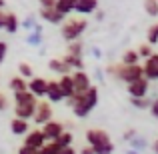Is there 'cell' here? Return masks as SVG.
<instances>
[{"instance_id": "cell-35", "label": "cell", "mask_w": 158, "mask_h": 154, "mask_svg": "<svg viewBox=\"0 0 158 154\" xmlns=\"http://www.w3.org/2000/svg\"><path fill=\"white\" fill-rule=\"evenodd\" d=\"M58 154H76V150H74L72 146H64V148H60V152Z\"/></svg>"}, {"instance_id": "cell-2", "label": "cell", "mask_w": 158, "mask_h": 154, "mask_svg": "<svg viewBox=\"0 0 158 154\" xmlns=\"http://www.w3.org/2000/svg\"><path fill=\"white\" fill-rule=\"evenodd\" d=\"M86 142H88V146H92L94 154H112L114 150L108 132L100 130V128H90L86 132Z\"/></svg>"}, {"instance_id": "cell-17", "label": "cell", "mask_w": 158, "mask_h": 154, "mask_svg": "<svg viewBox=\"0 0 158 154\" xmlns=\"http://www.w3.org/2000/svg\"><path fill=\"white\" fill-rule=\"evenodd\" d=\"M40 16H42L44 20H48V22H52V24H60L62 18H64V14H60L54 6L52 8H42V10H40Z\"/></svg>"}, {"instance_id": "cell-38", "label": "cell", "mask_w": 158, "mask_h": 154, "mask_svg": "<svg viewBox=\"0 0 158 154\" xmlns=\"http://www.w3.org/2000/svg\"><path fill=\"white\" fill-rule=\"evenodd\" d=\"M80 154H94V150H92V146H86L80 150Z\"/></svg>"}, {"instance_id": "cell-6", "label": "cell", "mask_w": 158, "mask_h": 154, "mask_svg": "<svg viewBox=\"0 0 158 154\" xmlns=\"http://www.w3.org/2000/svg\"><path fill=\"white\" fill-rule=\"evenodd\" d=\"M148 86H150V80H148V78H144V76H140V78H136V80L128 82V94H130L132 98L146 96Z\"/></svg>"}, {"instance_id": "cell-15", "label": "cell", "mask_w": 158, "mask_h": 154, "mask_svg": "<svg viewBox=\"0 0 158 154\" xmlns=\"http://www.w3.org/2000/svg\"><path fill=\"white\" fill-rule=\"evenodd\" d=\"M60 90L64 92V98L74 96V84H72V76L70 74H60V80H56Z\"/></svg>"}, {"instance_id": "cell-18", "label": "cell", "mask_w": 158, "mask_h": 154, "mask_svg": "<svg viewBox=\"0 0 158 154\" xmlns=\"http://www.w3.org/2000/svg\"><path fill=\"white\" fill-rule=\"evenodd\" d=\"M10 130L14 132V134H26L28 130H30V124H28V120H24V118H12V122H10Z\"/></svg>"}, {"instance_id": "cell-5", "label": "cell", "mask_w": 158, "mask_h": 154, "mask_svg": "<svg viewBox=\"0 0 158 154\" xmlns=\"http://www.w3.org/2000/svg\"><path fill=\"white\" fill-rule=\"evenodd\" d=\"M86 26H88V22H86L84 18H70V20H66V22L62 24V38L68 40V42L78 40L80 34L86 30Z\"/></svg>"}, {"instance_id": "cell-13", "label": "cell", "mask_w": 158, "mask_h": 154, "mask_svg": "<svg viewBox=\"0 0 158 154\" xmlns=\"http://www.w3.org/2000/svg\"><path fill=\"white\" fill-rule=\"evenodd\" d=\"M44 142H46V138L42 136V132H40V130L26 132V138H24V144H26V146H32V148H36V150H38Z\"/></svg>"}, {"instance_id": "cell-11", "label": "cell", "mask_w": 158, "mask_h": 154, "mask_svg": "<svg viewBox=\"0 0 158 154\" xmlns=\"http://www.w3.org/2000/svg\"><path fill=\"white\" fill-rule=\"evenodd\" d=\"M142 72H144V78L156 80L158 78V54L152 52L150 56L146 58V62H144V66H142Z\"/></svg>"}, {"instance_id": "cell-19", "label": "cell", "mask_w": 158, "mask_h": 154, "mask_svg": "<svg viewBox=\"0 0 158 154\" xmlns=\"http://www.w3.org/2000/svg\"><path fill=\"white\" fill-rule=\"evenodd\" d=\"M50 70L56 74H70V66L66 64L64 60H58V58H54V60H50Z\"/></svg>"}, {"instance_id": "cell-20", "label": "cell", "mask_w": 158, "mask_h": 154, "mask_svg": "<svg viewBox=\"0 0 158 154\" xmlns=\"http://www.w3.org/2000/svg\"><path fill=\"white\" fill-rule=\"evenodd\" d=\"M54 8H56L60 14H70V12L74 10V0H56V4H54Z\"/></svg>"}, {"instance_id": "cell-9", "label": "cell", "mask_w": 158, "mask_h": 154, "mask_svg": "<svg viewBox=\"0 0 158 154\" xmlns=\"http://www.w3.org/2000/svg\"><path fill=\"white\" fill-rule=\"evenodd\" d=\"M0 28L6 30V32H10V34H14V32L18 30V18H16V14L4 12L2 8H0Z\"/></svg>"}, {"instance_id": "cell-31", "label": "cell", "mask_w": 158, "mask_h": 154, "mask_svg": "<svg viewBox=\"0 0 158 154\" xmlns=\"http://www.w3.org/2000/svg\"><path fill=\"white\" fill-rule=\"evenodd\" d=\"M6 52H8V44L4 42V40H0V64H2L4 58H6Z\"/></svg>"}, {"instance_id": "cell-34", "label": "cell", "mask_w": 158, "mask_h": 154, "mask_svg": "<svg viewBox=\"0 0 158 154\" xmlns=\"http://www.w3.org/2000/svg\"><path fill=\"white\" fill-rule=\"evenodd\" d=\"M38 2H40L42 8H52L54 4H56V0H38Z\"/></svg>"}, {"instance_id": "cell-23", "label": "cell", "mask_w": 158, "mask_h": 154, "mask_svg": "<svg viewBox=\"0 0 158 154\" xmlns=\"http://www.w3.org/2000/svg\"><path fill=\"white\" fill-rule=\"evenodd\" d=\"M138 60H140V56L136 50H126L122 56V64H138Z\"/></svg>"}, {"instance_id": "cell-32", "label": "cell", "mask_w": 158, "mask_h": 154, "mask_svg": "<svg viewBox=\"0 0 158 154\" xmlns=\"http://www.w3.org/2000/svg\"><path fill=\"white\" fill-rule=\"evenodd\" d=\"M18 154H38V150L36 148H32V146H20V150H18Z\"/></svg>"}, {"instance_id": "cell-7", "label": "cell", "mask_w": 158, "mask_h": 154, "mask_svg": "<svg viewBox=\"0 0 158 154\" xmlns=\"http://www.w3.org/2000/svg\"><path fill=\"white\" fill-rule=\"evenodd\" d=\"M32 118H34L36 124L48 122V120L52 118V106H50V102H46V100L36 102V108H34V114H32Z\"/></svg>"}, {"instance_id": "cell-36", "label": "cell", "mask_w": 158, "mask_h": 154, "mask_svg": "<svg viewBox=\"0 0 158 154\" xmlns=\"http://www.w3.org/2000/svg\"><path fill=\"white\" fill-rule=\"evenodd\" d=\"M6 106H8L6 96H4V94H0V110H6Z\"/></svg>"}, {"instance_id": "cell-33", "label": "cell", "mask_w": 158, "mask_h": 154, "mask_svg": "<svg viewBox=\"0 0 158 154\" xmlns=\"http://www.w3.org/2000/svg\"><path fill=\"white\" fill-rule=\"evenodd\" d=\"M132 102H134V106H138V108H146V106H148V100H144V96L132 98Z\"/></svg>"}, {"instance_id": "cell-27", "label": "cell", "mask_w": 158, "mask_h": 154, "mask_svg": "<svg viewBox=\"0 0 158 154\" xmlns=\"http://www.w3.org/2000/svg\"><path fill=\"white\" fill-rule=\"evenodd\" d=\"M156 42H158V24H152V26L148 28V44L154 46Z\"/></svg>"}, {"instance_id": "cell-8", "label": "cell", "mask_w": 158, "mask_h": 154, "mask_svg": "<svg viewBox=\"0 0 158 154\" xmlns=\"http://www.w3.org/2000/svg\"><path fill=\"white\" fill-rule=\"evenodd\" d=\"M70 76H72V84H74V94H80L90 88V76L82 68L76 70L74 74H70Z\"/></svg>"}, {"instance_id": "cell-26", "label": "cell", "mask_w": 158, "mask_h": 154, "mask_svg": "<svg viewBox=\"0 0 158 154\" xmlns=\"http://www.w3.org/2000/svg\"><path fill=\"white\" fill-rule=\"evenodd\" d=\"M144 8L148 16H158V0H144Z\"/></svg>"}, {"instance_id": "cell-12", "label": "cell", "mask_w": 158, "mask_h": 154, "mask_svg": "<svg viewBox=\"0 0 158 154\" xmlns=\"http://www.w3.org/2000/svg\"><path fill=\"white\" fill-rule=\"evenodd\" d=\"M44 96L50 102H62L64 100V92L60 90L58 82H46V92H44Z\"/></svg>"}, {"instance_id": "cell-4", "label": "cell", "mask_w": 158, "mask_h": 154, "mask_svg": "<svg viewBox=\"0 0 158 154\" xmlns=\"http://www.w3.org/2000/svg\"><path fill=\"white\" fill-rule=\"evenodd\" d=\"M108 72L110 74H114L118 80H122V82H132V80H136V78H140V76H144V72H142V66L140 64H116V66H108Z\"/></svg>"}, {"instance_id": "cell-25", "label": "cell", "mask_w": 158, "mask_h": 154, "mask_svg": "<svg viewBox=\"0 0 158 154\" xmlns=\"http://www.w3.org/2000/svg\"><path fill=\"white\" fill-rule=\"evenodd\" d=\"M10 88L14 90V92H20V90H28V88H26V80H24L22 76L12 78V80H10Z\"/></svg>"}, {"instance_id": "cell-3", "label": "cell", "mask_w": 158, "mask_h": 154, "mask_svg": "<svg viewBox=\"0 0 158 154\" xmlns=\"http://www.w3.org/2000/svg\"><path fill=\"white\" fill-rule=\"evenodd\" d=\"M14 114L18 118L24 120H30L32 114H34V108H36V96L30 92V90H20V92H14Z\"/></svg>"}, {"instance_id": "cell-28", "label": "cell", "mask_w": 158, "mask_h": 154, "mask_svg": "<svg viewBox=\"0 0 158 154\" xmlns=\"http://www.w3.org/2000/svg\"><path fill=\"white\" fill-rule=\"evenodd\" d=\"M18 72L22 78H32V66L26 64V62H22V64L18 66Z\"/></svg>"}, {"instance_id": "cell-14", "label": "cell", "mask_w": 158, "mask_h": 154, "mask_svg": "<svg viewBox=\"0 0 158 154\" xmlns=\"http://www.w3.org/2000/svg\"><path fill=\"white\" fill-rule=\"evenodd\" d=\"M46 78H32L30 82H26V88L30 90L34 96H44L46 92Z\"/></svg>"}, {"instance_id": "cell-10", "label": "cell", "mask_w": 158, "mask_h": 154, "mask_svg": "<svg viewBox=\"0 0 158 154\" xmlns=\"http://www.w3.org/2000/svg\"><path fill=\"white\" fill-rule=\"evenodd\" d=\"M40 132H42V136L46 140H54L56 136H60L62 132H64V128H62L60 122H56V120H48V122H44V126L40 128Z\"/></svg>"}, {"instance_id": "cell-24", "label": "cell", "mask_w": 158, "mask_h": 154, "mask_svg": "<svg viewBox=\"0 0 158 154\" xmlns=\"http://www.w3.org/2000/svg\"><path fill=\"white\" fill-rule=\"evenodd\" d=\"M54 142H56L60 148L70 146V144H72V134H70V132H62L60 136H56V138H54Z\"/></svg>"}, {"instance_id": "cell-16", "label": "cell", "mask_w": 158, "mask_h": 154, "mask_svg": "<svg viewBox=\"0 0 158 154\" xmlns=\"http://www.w3.org/2000/svg\"><path fill=\"white\" fill-rule=\"evenodd\" d=\"M96 6H98V0H74V10L80 12V14L94 12Z\"/></svg>"}, {"instance_id": "cell-30", "label": "cell", "mask_w": 158, "mask_h": 154, "mask_svg": "<svg viewBox=\"0 0 158 154\" xmlns=\"http://www.w3.org/2000/svg\"><path fill=\"white\" fill-rule=\"evenodd\" d=\"M68 52L70 54H78V56H80V54H82V44L72 40V42H70V46H68Z\"/></svg>"}, {"instance_id": "cell-21", "label": "cell", "mask_w": 158, "mask_h": 154, "mask_svg": "<svg viewBox=\"0 0 158 154\" xmlns=\"http://www.w3.org/2000/svg\"><path fill=\"white\" fill-rule=\"evenodd\" d=\"M62 60H64L66 64L70 66V68H76V70H80V68H82V58L78 56V54H70V52H68L64 58H62Z\"/></svg>"}, {"instance_id": "cell-1", "label": "cell", "mask_w": 158, "mask_h": 154, "mask_svg": "<svg viewBox=\"0 0 158 154\" xmlns=\"http://www.w3.org/2000/svg\"><path fill=\"white\" fill-rule=\"evenodd\" d=\"M66 100H68V106L72 108V112L78 118H84V116H88L90 110H94V106H96L98 88L96 86H90L88 90H84V92H80V94H74V96L66 98Z\"/></svg>"}, {"instance_id": "cell-22", "label": "cell", "mask_w": 158, "mask_h": 154, "mask_svg": "<svg viewBox=\"0 0 158 154\" xmlns=\"http://www.w3.org/2000/svg\"><path fill=\"white\" fill-rule=\"evenodd\" d=\"M60 152V146H58L56 142H54V140H50V142H44L42 146L38 148V154H58Z\"/></svg>"}, {"instance_id": "cell-37", "label": "cell", "mask_w": 158, "mask_h": 154, "mask_svg": "<svg viewBox=\"0 0 158 154\" xmlns=\"http://www.w3.org/2000/svg\"><path fill=\"white\" fill-rule=\"evenodd\" d=\"M150 112H152V116H158V102L156 100L150 104Z\"/></svg>"}, {"instance_id": "cell-29", "label": "cell", "mask_w": 158, "mask_h": 154, "mask_svg": "<svg viewBox=\"0 0 158 154\" xmlns=\"http://www.w3.org/2000/svg\"><path fill=\"white\" fill-rule=\"evenodd\" d=\"M136 52H138V56H142V58H148V56L152 54V46H150V44H142V46H140Z\"/></svg>"}, {"instance_id": "cell-39", "label": "cell", "mask_w": 158, "mask_h": 154, "mask_svg": "<svg viewBox=\"0 0 158 154\" xmlns=\"http://www.w3.org/2000/svg\"><path fill=\"white\" fill-rule=\"evenodd\" d=\"M0 8H4V0H0Z\"/></svg>"}]
</instances>
